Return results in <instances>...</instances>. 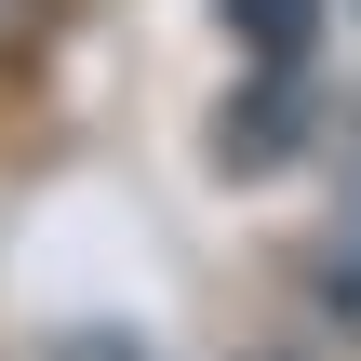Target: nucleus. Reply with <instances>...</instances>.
<instances>
[{
	"label": "nucleus",
	"mask_w": 361,
	"mask_h": 361,
	"mask_svg": "<svg viewBox=\"0 0 361 361\" xmlns=\"http://www.w3.org/2000/svg\"><path fill=\"white\" fill-rule=\"evenodd\" d=\"M13 27H27V0H0V40H13Z\"/></svg>",
	"instance_id": "f03ea898"
},
{
	"label": "nucleus",
	"mask_w": 361,
	"mask_h": 361,
	"mask_svg": "<svg viewBox=\"0 0 361 361\" xmlns=\"http://www.w3.org/2000/svg\"><path fill=\"white\" fill-rule=\"evenodd\" d=\"M228 27H241L268 67H295V54H308V0H228Z\"/></svg>",
	"instance_id": "f257e3e1"
}]
</instances>
